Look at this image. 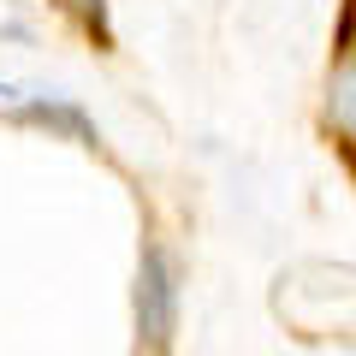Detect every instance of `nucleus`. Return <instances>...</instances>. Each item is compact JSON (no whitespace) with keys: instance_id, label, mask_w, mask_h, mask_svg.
Listing matches in <instances>:
<instances>
[{"instance_id":"obj_3","label":"nucleus","mask_w":356,"mask_h":356,"mask_svg":"<svg viewBox=\"0 0 356 356\" xmlns=\"http://www.w3.org/2000/svg\"><path fill=\"white\" fill-rule=\"evenodd\" d=\"M327 119H332V131H339V137L356 149V60H344L339 72H332V89H327Z\"/></svg>"},{"instance_id":"obj_1","label":"nucleus","mask_w":356,"mask_h":356,"mask_svg":"<svg viewBox=\"0 0 356 356\" xmlns=\"http://www.w3.org/2000/svg\"><path fill=\"white\" fill-rule=\"evenodd\" d=\"M137 332L149 350H166L178 332V267L161 243H149L137 267Z\"/></svg>"},{"instance_id":"obj_4","label":"nucleus","mask_w":356,"mask_h":356,"mask_svg":"<svg viewBox=\"0 0 356 356\" xmlns=\"http://www.w3.org/2000/svg\"><path fill=\"white\" fill-rule=\"evenodd\" d=\"M72 13L95 30V42H107V6H102V0H72Z\"/></svg>"},{"instance_id":"obj_2","label":"nucleus","mask_w":356,"mask_h":356,"mask_svg":"<svg viewBox=\"0 0 356 356\" xmlns=\"http://www.w3.org/2000/svg\"><path fill=\"white\" fill-rule=\"evenodd\" d=\"M0 95H13L18 113H24L30 125L65 131V137H77V143H102V137H95V125H89V113H83V107H72V102H42V95H24V89H13V83H0Z\"/></svg>"}]
</instances>
